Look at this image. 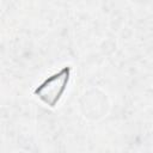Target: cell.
<instances>
[{
  "label": "cell",
  "instance_id": "6da1fadb",
  "mask_svg": "<svg viewBox=\"0 0 153 153\" xmlns=\"http://www.w3.org/2000/svg\"><path fill=\"white\" fill-rule=\"evenodd\" d=\"M68 78H69V68H63L60 73L47 79L36 90V94H38V97L44 103L49 104L50 106H54L55 103L62 96L66 85L68 82Z\"/></svg>",
  "mask_w": 153,
  "mask_h": 153
}]
</instances>
